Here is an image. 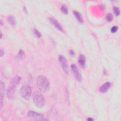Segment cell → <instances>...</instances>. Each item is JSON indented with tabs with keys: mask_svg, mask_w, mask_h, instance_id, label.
<instances>
[{
	"mask_svg": "<svg viewBox=\"0 0 121 121\" xmlns=\"http://www.w3.org/2000/svg\"><path fill=\"white\" fill-rule=\"evenodd\" d=\"M73 14H74V16L78 20V21L79 23H83L84 21H83L82 15L79 12H78L77 11H73Z\"/></svg>",
	"mask_w": 121,
	"mask_h": 121,
	"instance_id": "12",
	"label": "cell"
},
{
	"mask_svg": "<svg viewBox=\"0 0 121 121\" xmlns=\"http://www.w3.org/2000/svg\"><path fill=\"white\" fill-rule=\"evenodd\" d=\"M61 11L64 13V14H68V9L66 7V5H62L61 7Z\"/></svg>",
	"mask_w": 121,
	"mask_h": 121,
	"instance_id": "15",
	"label": "cell"
},
{
	"mask_svg": "<svg viewBox=\"0 0 121 121\" xmlns=\"http://www.w3.org/2000/svg\"><path fill=\"white\" fill-rule=\"evenodd\" d=\"M71 69L75 78L78 82H80L82 80V76L78 70L77 66L73 64L71 65Z\"/></svg>",
	"mask_w": 121,
	"mask_h": 121,
	"instance_id": "5",
	"label": "cell"
},
{
	"mask_svg": "<svg viewBox=\"0 0 121 121\" xmlns=\"http://www.w3.org/2000/svg\"><path fill=\"white\" fill-rule=\"evenodd\" d=\"M87 121H93L94 119L92 118H88V119H87Z\"/></svg>",
	"mask_w": 121,
	"mask_h": 121,
	"instance_id": "22",
	"label": "cell"
},
{
	"mask_svg": "<svg viewBox=\"0 0 121 121\" xmlns=\"http://www.w3.org/2000/svg\"><path fill=\"white\" fill-rule=\"evenodd\" d=\"M7 20H8V21L9 23L11 26L14 27V26H16L17 22H16L15 18L14 17H13L12 16H9L8 18H7Z\"/></svg>",
	"mask_w": 121,
	"mask_h": 121,
	"instance_id": "13",
	"label": "cell"
},
{
	"mask_svg": "<svg viewBox=\"0 0 121 121\" xmlns=\"http://www.w3.org/2000/svg\"><path fill=\"white\" fill-rule=\"evenodd\" d=\"M0 108L1 109L2 104H3V101L4 98V84L2 82H0Z\"/></svg>",
	"mask_w": 121,
	"mask_h": 121,
	"instance_id": "11",
	"label": "cell"
},
{
	"mask_svg": "<svg viewBox=\"0 0 121 121\" xmlns=\"http://www.w3.org/2000/svg\"><path fill=\"white\" fill-rule=\"evenodd\" d=\"M36 85L39 89L43 93L48 92L50 89L49 81L43 75H40L37 78Z\"/></svg>",
	"mask_w": 121,
	"mask_h": 121,
	"instance_id": "2",
	"label": "cell"
},
{
	"mask_svg": "<svg viewBox=\"0 0 121 121\" xmlns=\"http://www.w3.org/2000/svg\"><path fill=\"white\" fill-rule=\"evenodd\" d=\"M118 28V27L117 26H112V28L111 29V32L112 33H115L117 31Z\"/></svg>",
	"mask_w": 121,
	"mask_h": 121,
	"instance_id": "19",
	"label": "cell"
},
{
	"mask_svg": "<svg viewBox=\"0 0 121 121\" xmlns=\"http://www.w3.org/2000/svg\"><path fill=\"white\" fill-rule=\"evenodd\" d=\"M32 89L31 87L28 85H23L20 89L19 94L21 97L24 99H28L31 95Z\"/></svg>",
	"mask_w": 121,
	"mask_h": 121,
	"instance_id": "4",
	"label": "cell"
},
{
	"mask_svg": "<svg viewBox=\"0 0 121 121\" xmlns=\"http://www.w3.org/2000/svg\"><path fill=\"white\" fill-rule=\"evenodd\" d=\"M78 63L81 68L84 69L85 68L86 57L84 55L81 54L79 55L78 59Z\"/></svg>",
	"mask_w": 121,
	"mask_h": 121,
	"instance_id": "10",
	"label": "cell"
},
{
	"mask_svg": "<svg viewBox=\"0 0 121 121\" xmlns=\"http://www.w3.org/2000/svg\"><path fill=\"white\" fill-rule=\"evenodd\" d=\"M21 79V77L17 75L10 81L7 91V96L9 99H12L14 97L17 85L20 82Z\"/></svg>",
	"mask_w": 121,
	"mask_h": 121,
	"instance_id": "1",
	"label": "cell"
},
{
	"mask_svg": "<svg viewBox=\"0 0 121 121\" xmlns=\"http://www.w3.org/2000/svg\"><path fill=\"white\" fill-rule=\"evenodd\" d=\"M113 11L115 16H117L120 15V9L117 7H113Z\"/></svg>",
	"mask_w": 121,
	"mask_h": 121,
	"instance_id": "16",
	"label": "cell"
},
{
	"mask_svg": "<svg viewBox=\"0 0 121 121\" xmlns=\"http://www.w3.org/2000/svg\"><path fill=\"white\" fill-rule=\"evenodd\" d=\"M106 20L108 22H111L112 21L113 19V16L112 14L111 13H108L106 15V17H105Z\"/></svg>",
	"mask_w": 121,
	"mask_h": 121,
	"instance_id": "17",
	"label": "cell"
},
{
	"mask_svg": "<svg viewBox=\"0 0 121 121\" xmlns=\"http://www.w3.org/2000/svg\"><path fill=\"white\" fill-rule=\"evenodd\" d=\"M34 33L35 34V35L38 37V38H40L41 37V34L40 33L39 31H38L36 29H35L34 30Z\"/></svg>",
	"mask_w": 121,
	"mask_h": 121,
	"instance_id": "18",
	"label": "cell"
},
{
	"mask_svg": "<svg viewBox=\"0 0 121 121\" xmlns=\"http://www.w3.org/2000/svg\"><path fill=\"white\" fill-rule=\"evenodd\" d=\"M17 57L18 58H19L20 59H23L25 58V52L22 50H19V51L18 53V54H17Z\"/></svg>",
	"mask_w": 121,
	"mask_h": 121,
	"instance_id": "14",
	"label": "cell"
},
{
	"mask_svg": "<svg viewBox=\"0 0 121 121\" xmlns=\"http://www.w3.org/2000/svg\"><path fill=\"white\" fill-rule=\"evenodd\" d=\"M28 117L31 119L34 120H43V116L42 114L37 113L35 112L30 111L27 113Z\"/></svg>",
	"mask_w": 121,
	"mask_h": 121,
	"instance_id": "7",
	"label": "cell"
},
{
	"mask_svg": "<svg viewBox=\"0 0 121 121\" xmlns=\"http://www.w3.org/2000/svg\"><path fill=\"white\" fill-rule=\"evenodd\" d=\"M58 60L63 71L65 73L67 74L69 71V68L66 59L62 55H59L58 57Z\"/></svg>",
	"mask_w": 121,
	"mask_h": 121,
	"instance_id": "6",
	"label": "cell"
},
{
	"mask_svg": "<svg viewBox=\"0 0 121 121\" xmlns=\"http://www.w3.org/2000/svg\"><path fill=\"white\" fill-rule=\"evenodd\" d=\"M49 20L50 22L56 28H57L60 31H63V28L61 25L59 23V22L56 20L55 18L53 17H49Z\"/></svg>",
	"mask_w": 121,
	"mask_h": 121,
	"instance_id": "8",
	"label": "cell"
},
{
	"mask_svg": "<svg viewBox=\"0 0 121 121\" xmlns=\"http://www.w3.org/2000/svg\"><path fill=\"white\" fill-rule=\"evenodd\" d=\"M33 100L35 105L39 108L44 106L45 100L44 96L40 92H36L33 95Z\"/></svg>",
	"mask_w": 121,
	"mask_h": 121,
	"instance_id": "3",
	"label": "cell"
},
{
	"mask_svg": "<svg viewBox=\"0 0 121 121\" xmlns=\"http://www.w3.org/2000/svg\"><path fill=\"white\" fill-rule=\"evenodd\" d=\"M111 86V83L110 82H105L100 86L99 88V91L102 93H104L109 89Z\"/></svg>",
	"mask_w": 121,
	"mask_h": 121,
	"instance_id": "9",
	"label": "cell"
},
{
	"mask_svg": "<svg viewBox=\"0 0 121 121\" xmlns=\"http://www.w3.org/2000/svg\"><path fill=\"white\" fill-rule=\"evenodd\" d=\"M4 54V51H3L2 49H0V56L2 57Z\"/></svg>",
	"mask_w": 121,
	"mask_h": 121,
	"instance_id": "21",
	"label": "cell"
},
{
	"mask_svg": "<svg viewBox=\"0 0 121 121\" xmlns=\"http://www.w3.org/2000/svg\"><path fill=\"white\" fill-rule=\"evenodd\" d=\"M69 54H70V55L71 56H74L75 53H74V51H73V50H70V51H69Z\"/></svg>",
	"mask_w": 121,
	"mask_h": 121,
	"instance_id": "20",
	"label": "cell"
}]
</instances>
